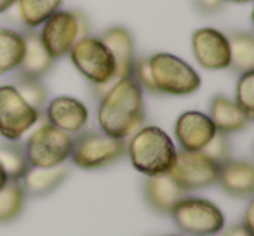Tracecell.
<instances>
[{
	"instance_id": "6da1fadb",
	"label": "cell",
	"mask_w": 254,
	"mask_h": 236,
	"mask_svg": "<svg viewBox=\"0 0 254 236\" xmlns=\"http://www.w3.org/2000/svg\"><path fill=\"white\" fill-rule=\"evenodd\" d=\"M145 122L143 89L134 78L122 77L113 82L99 99L98 124L101 132L115 139H129Z\"/></svg>"
},
{
	"instance_id": "7a4b0ae2",
	"label": "cell",
	"mask_w": 254,
	"mask_h": 236,
	"mask_svg": "<svg viewBox=\"0 0 254 236\" xmlns=\"http://www.w3.org/2000/svg\"><path fill=\"white\" fill-rule=\"evenodd\" d=\"M131 163L139 174L150 177L169 174L176 160V146L171 136L157 125H146L134 132L126 142Z\"/></svg>"
},
{
	"instance_id": "3957f363",
	"label": "cell",
	"mask_w": 254,
	"mask_h": 236,
	"mask_svg": "<svg viewBox=\"0 0 254 236\" xmlns=\"http://www.w3.org/2000/svg\"><path fill=\"white\" fill-rule=\"evenodd\" d=\"M150 71L159 94L190 95L200 89V75L181 57L169 52L148 56Z\"/></svg>"
},
{
	"instance_id": "277c9868",
	"label": "cell",
	"mask_w": 254,
	"mask_h": 236,
	"mask_svg": "<svg viewBox=\"0 0 254 236\" xmlns=\"http://www.w3.org/2000/svg\"><path fill=\"white\" fill-rule=\"evenodd\" d=\"M176 228L188 236H216L225 228L221 208L205 198L185 196L171 212Z\"/></svg>"
},
{
	"instance_id": "5b68a950",
	"label": "cell",
	"mask_w": 254,
	"mask_h": 236,
	"mask_svg": "<svg viewBox=\"0 0 254 236\" xmlns=\"http://www.w3.org/2000/svg\"><path fill=\"white\" fill-rule=\"evenodd\" d=\"M126 155V141L106 136L105 132H78L73 138L70 160L75 167L84 170H98L115 163Z\"/></svg>"
},
{
	"instance_id": "8992f818",
	"label": "cell",
	"mask_w": 254,
	"mask_h": 236,
	"mask_svg": "<svg viewBox=\"0 0 254 236\" xmlns=\"http://www.w3.org/2000/svg\"><path fill=\"white\" fill-rule=\"evenodd\" d=\"M25 148L30 167H58L70 160L73 148V136L60 131L51 124H42L32 132Z\"/></svg>"
},
{
	"instance_id": "52a82bcc",
	"label": "cell",
	"mask_w": 254,
	"mask_h": 236,
	"mask_svg": "<svg viewBox=\"0 0 254 236\" xmlns=\"http://www.w3.org/2000/svg\"><path fill=\"white\" fill-rule=\"evenodd\" d=\"M87 21L80 12L56 11L42 23L39 37L42 46L53 59H60L70 54L78 39L87 35Z\"/></svg>"
},
{
	"instance_id": "ba28073f",
	"label": "cell",
	"mask_w": 254,
	"mask_h": 236,
	"mask_svg": "<svg viewBox=\"0 0 254 236\" xmlns=\"http://www.w3.org/2000/svg\"><path fill=\"white\" fill-rule=\"evenodd\" d=\"M70 59L77 71L92 85L115 82V59L98 37H82L70 50Z\"/></svg>"
},
{
	"instance_id": "9c48e42d",
	"label": "cell",
	"mask_w": 254,
	"mask_h": 236,
	"mask_svg": "<svg viewBox=\"0 0 254 236\" xmlns=\"http://www.w3.org/2000/svg\"><path fill=\"white\" fill-rule=\"evenodd\" d=\"M40 111L19 95L12 84L0 85V136L18 142L39 122Z\"/></svg>"
},
{
	"instance_id": "30bf717a",
	"label": "cell",
	"mask_w": 254,
	"mask_h": 236,
	"mask_svg": "<svg viewBox=\"0 0 254 236\" xmlns=\"http://www.w3.org/2000/svg\"><path fill=\"white\" fill-rule=\"evenodd\" d=\"M219 165L212 162L209 156L202 151H181L176 153L173 169L169 170V176L174 183L185 191L204 189L218 183Z\"/></svg>"
},
{
	"instance_id": "8fae6325",
	"label": "cell",
	"mask_w": 254,
	"mask_h": 236,
	"mask_svg": "<svg viewBox=\"0 0 254 236\" xmlns=\"http://www.w3.org/2000/svg\"><path fill=\"white\" fill-rule=\"evenodd\" d=\"M191 50L204 70L219 71L230 68L228 37L216 28H198L191 35Z\"/></svg>"
},
{
	"instance_id": "7c38bea8",
	"label": "cell",
	"mask_w": 254,
	"mask_h": 236,
	"mask_svg": "<svg viewBox=\"0 0 254 236\" xmlns=\"http://www.w3.org/2000/svg\"><path fill=\"white\" fill-rule=\"evenodd\" d=\"M47 124L73 136L82 132L89 124V109L80 99L58 95L51 99L46 108Z\"/></svg>"
},
{
	"instance_id": "4fadbf2b",
	"label": "cell",
	"mask_w": 254,
	"mask_h": 236,
	"mask_svg": "<svg viewBox=\"0 0 254 236\" xmlns=\"http://www.w3.org/2000/svg\"><path fill=\"white\" fill-rule=\"evenodd\" d=\"M216 134L211 118L200 111H185L174 124V136L185 151H202Z\"/></svg>"
},
{
	"instance_id": "5bb4252c",
	"label": "cell",
	"mask_w": 254,
	"mask_h": 236,
	"mask_svg": "<svg viewBox=\"0 0 254 236\" xmlns=\"http://www.w3.org/2000/svg\"><path fill=\"white\" fill-rule=\"evenodd\" d=\"M143 194L150 207L159 214H171L180 200L187 196V191L180 188L169 174L146 177L143 184Z\"/></svg>"
},
{
	"instance_id": "9a60e30c",
	"label": "cell",
	"mask_w": 254,
	"mask_h": 236,
	"mask_svg": "<svg viewBox=\"0 0 254 236\" xmlns=\"http://www.w3.org/2000/svg\"><path fill=\"white\" fill-rule=\"evenodd\" d=\"M218 183L230 196L249 198L254 193V165L247 160H226L219 165Z\"/></svg>"
},
{
	"instance_id": "2e32d148",
	"label": "cell",
	"mask_w": 254,
	"mask_h": 236,
	"mask_svg": "<svg viewBox=\"0 0 254 236\" xmlns=\"http://www.w3.org/2000/svg\"><path fill=\"white\" fill-rule=\"evenodd\" d=\"M106 49L112 52L115 59V80L122 77H129L134 64V39L131 32L124 26H113L108 28L101 37H99Z\"/></svg>"
},
{
	"instance_id": "e0dca14e",
	"label": "cell",
	"mask_w": 254,
	"mask_h": 236,
	"mask_svg": "<svg viewBox=\"0 0 254 236\" xmlns=\"http://www.w3.org/2000/svg\"><path fill=\"white\" fill-rule=\"evenodd\" d=\"M207 116L211 118L216 131L223 132V134H232V132L244 131L251 124V120L246 116V113L235 104V101L223 94H218L211 99Z\"/></svg>"
},
{
	"instance_id": "ac0fdd59",
	"label": "cell",
	"mask_w": 254,
	"mask_h": 236,
	"mask_svg": "<svg viewBox=\"0 0 254 236\" xmlns=\"http://www.w3.org/2000/svg\"><path fill=\"white\" fill-rule=\"evenodd\" d=\"M68 172H70V167L66 163H61L58 167H47V169L30 167L19 184L30 196H46L66 179Z\"/></svg>"
},
{
	"instance_id": "d6986e66",
	"label": "cell",
	"mask_w": 254,
	"mask_h": 236,
	"mask_svg": "<svg viewBox=\"0 0 254 236\" xmlns=\"http://www.w3.org/2000/svg\"><path fill=\"white\" fill-rule=\"evenodd\" d=\"M23 39H25V54H23L21 64L18 68L19 75L39 80L51 71L54 59L49 56L46 47L42 46L39 33L30 30V32L23 33Z\"/></svg>"
},
{
	"instance_id": "ffe728a7",
	"label": "cell",
	"mask_w": 254,
	"mask_h": 236,
	"mask_svg": "<svg viewBox=\"0 0 254 236\" xmlns=\"http://www.w3.org/2000/svg\"><path fill=\"white\" fill-rule=\"evenodd\" d=\"M228 37L230 68L242 75L254 71V37L246 32H233Z\"/></svg>"
},
{
	"instance_id": "44dd1931",
	"label": "cell",
	"mask_w": 254,
	"mask_h": 236,
	"mask_svg": "<svg viewBox=\"0 0 254 236\" xmlns=\"http://www.w3.org/2000/svg\"><path fill=\"white\" fill-rule=\"evenodd\" d=\"M25 54L23 33L0 28V77L18 70Z\"/></svg>"
},
{
	"instance_id": "7402d4cb",
	"label": "cell",
	"mask_w": 254,
	"mask_h": 236,
	"mask_svg": "<svg viewBox=\"0 0 254 236\" xmlns=\"http://www.w3.org/2000/svg\"><path fill=\"white\" fill-rule=\"evenodd\" d=\"M63 0H16L14 7L18 9L19 21L28 30L42 26L49 16L60 11Z\"/></svg>"
},
{
	"instance_id": "603a6c76",
	"label": "cell",
	"mask_w": 254,
	"mask_h": 236,
	"mask_svg": "<svg viewBox=\"0 0 254 236\" xmlns=\"http://www.w3.org/2000/svg\"><path fill=\"white\" fill-rule=\"evenodd\" d=\"M26 193L18 181H9L2 189H0V222L7 224L21 215L25 208Z\"/></svg>"
},
{
	"instance_id": "cb8c5ba5",
	"label": "cell",
	"mask_w": 254,
	"mask_h": 236,
	"mask_svg": "<svg viewBox=\"0 0 254 236\" xmlns=\"http://www.w3.org/2000/svg\"><path fill=\"white\" fill-rule=\"evenodd\" d=\"M0 165L4 169L7 181H21L30 163L26 160L25 148L19 142H5L0 144Z\"/></svg>"
},
{
	"instance_id": "d4e9b609",
	"label": "cell",
	"mask_w": 254,
	"mask_h": 236,
	"mask_svg": "<svg viewBox=\"0 0 254 236\" xmlns=\"http://www.w3.org/2000/svg\"><path fill=\"white\" fill-rule=\"evenodd\" d=\"M14 87H16V91L19 92V95H21L32 108H35L37 111H40V109L46 106L49 92H47L46 85L40 84V80L30 78V77H21V75H19V77L16 78Z\"/></svg>"
},
{
	"instance_id": "484cf974",
	"label": "cell",
	"mask_w": 254,
	"mask_h": 236,
	"mask_svg": "<svg viewBox=\"0 0 254 236\" xmlns=\"http://www.w3.org/2000/svg\"><path fill=\"white\" fill-rule=\"evenodd\" d=\"M235 104L246 113L251 122L254 120V71H247L239 77L235 87Z\"/></svg>"
},
{
	"instance_id": "4316f807",
	"label": "cell",
	"mask_w": 254,
	"mask_h": 236,
	"mask_svg": "<svg viewBox=\"0 0 254 236\" xmlns=\"http://www.w3.org/2000/svg\"><path fill=\"white\" fill-rule=\"evenodd\" d=\"M205 156L216 162L218 165L225 163L226 160H230V153H232V148H230V141H228V134H223V132H218L212 136V139L204 146L202 149Z\"/></svg>"
},
{
	"instance_id": "83f0119b",
	"label": "cell",
	"mask_w": 254,
	"mask_h": 236,
	"mask_svg": "<svg viewBox=\"0 0 254 236\" xmlns=\"http://www.w3.org/2000/svg\"><path fill=\"white\" fill-rule=\"evenodd\" d=\"M131 77L134 78L136 84H138L141 89L152 92V94H159V92H157L155 84H153L152 71H150V64H148V57H139V59H134V64H132V70H131Z\"/></svg>"
},
{
	"instance_id": "f1b7e54d",
	"label": "cell",
	"mask_w": 254,
	"mask_h": 236,
	"mask_svg": "<svg viewBox=\"0 0 254 236\" xmlns=\"http://www.w3.org/2000/svg\"><path fill=\"white\" fill-rule=\"evenodd\" d=\"M225 4V0H195V5L205 14H212V12L219 11Z\"/></svg>"
},
{
	"instance_id": "f546056e",
	"label": "cell",
	"mask_w": 254,
	"mask_h": 236,
	"mask_svg": "<svg viewBox=\"0 0 254 236\" xmlns=\"http://www.w3.org/2000/svg\"><path fill=\"white\" fill-rule=\"evenodd\" d=\"M221 236H253V231L247 229L246 226L240 222V224H235V226H232V228H228Z\"/></svg>"
},
{
	"instance_id": "4dcf8cb0",
	"label": "cell",
	"mask_w": 254,
	"mask_h": 236,
	"mask_svg": "<svg viewBox=\"0 0 254 236\" xmlns=\"http://www.w3.org/2000/svg\"><path fill=\"white\" fill-rule=\"evenodd\" d=\"M242 224L246 226L247 229H251V231H254V201H251L249 207H247L246 219H244Z\"/></svg>"
},
{
	"instance_id": "1f68e13d",
	"label": "cell",
	"mask_w": 254,
	"mask_h": 236,
	"mask_svg": "<svg viewBox=\"0 0 254 236\" xmlns=\"http://www.w3.org/2000/svg\"><path fill=\"white\" fill-rule=\"evenodd\" d=\"M14 4H16V0H0V14L7 12Z\"/></svg>"
},
{
	"instance_id": "d6a6232c",
	"label": "cell",
	"mask_w": 254,
	"mask_h": 236,
	"mask_svg": "<svg viewBox=\"0 0 254 236\" xmlns=\"http://www.w3.org/2000/svg\"><path fill=\"white\" fill-rule=\"evenodd\" d=\"M9 181H7V176H5V172H4V169H2V165H0V189L7 184Z\"/></svg>"
},
{
	"instance_id": "836d02e7",
	"label": "cell",
	"mask_w": 254,
	"mask_h": 236,
	"mask_svg": "<svg viewBox=\"0 0 254 236\" xmlns=\"http://www.w3.org/2000/svg\"><path fill=\"white\" fill-rule=\"evenodd\" d=\"M225 2H232V4H249L253 0H225Z\"/></svg>"
},
{
	"instance_id": "e575fe53",
	"label": "cell",
	"mask_w": 254,
	"mask_h": 236,
	"mask_svg": "<svg viewBox=\"0 0 254 236\" xmlns=\"http://www.w3.org/2000/svg\"><path fill=\"white\" fill-rule=\"evenodd\" d=\"M167 236H181V235H167Z\"/></svg>"
}]
</instances>
